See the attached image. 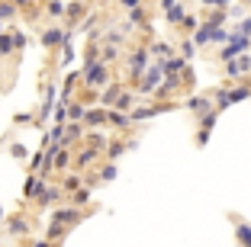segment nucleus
Wrapping results in <instances>:
<instances>
[{"label":"nucleus","mask_w":251,"mask_h":247,"mask_svg":"<svg viewBox=\"0 0 251 247\" xmlns=\"http://www.w3.org/2000/svg\"><path fill=\"white\" fill-rule=\"evenodd\" d=\"M13 13H16V7H13V3H0V20H10Z\"/></svg>","instance_id":"14"},{"label":"nucleus","mask_w":251,"mask_h":247,"mask_svg":"<svg viewBox=\"0 0 251 247\" xmlns=\"http://www.w3.org/2000/svg\"><path fill=\"white\" fill-rule=\"evenodd\" d=\"M84 84L87 87H103L106 80H110V65L106 61H90V65H84Z\"/></svg>","instance_id":"1"},{"label":"nucleus","mask_w":251,"mask_h":247,"mask_svg":"<svg viewBox=\"0 0 251 247\" xmlns=\"http://www.w3.org/2000/svg\"><path fill=\"white\" fill-rule=\"evenodd\" d=\"M84 116H87V109H84L81 103H71V106H68V119H74V122H84Z\"/></svg>","instance_id":"7"},{"label":"nucleus","mask_w":251,"mask_h":247,"mask_svg":"<svg viewBox=\"0 0 251 247\" xmlns=\"http://www.w3.org/2000/svg\"><path fill=\"white\" fill-rule=\"evenodd\" d=\"M42 193H45L42 180H39V177H29V180H26V193H23V196H26V199H39Z\"/></svg>","instance_id":"2"},{"label":"nucleus","mask_w":251,"mask_h":247,"mask_svg":"<svg viewBox=\"0 0 251 247\" xmlns=\"http://www.w3.org/2000/svg\"><path fill=\"white\" fill-rule=\"evenodd\" d=\"M7 228H10V234H26V231H29V222H26L23 215H13Z\"/></svg>","instance_id":"4"},{"label":"nucleus","mask_w":251,"mask_h":247,"mask_svg":"<svg viewBox=\"0 0 251 247\" xmlns=\"http://www.w3.org/2000/svg\"><path fill=\"white\" fill-rule=\"evenodd\" d=\"M87 199H90V189H77V196L71 199V205H84Z\"/></svg>","instance_id":"13"},{"label":"nucleus","mask_w":251,"mask_h":247,"mask_svg":"<svg viewBox=\"0 0 251 247\" xmlns=\"http://www.w3.org/2000/svg\"><path fill=\"white\" fill-rule=\"evenodd\" d=\"M77 138H81V125L74 122V125H68V145H74Z\"/></svg>","instance_id":"11"},{"label":"nucleus","mask_w":251,"mask_h":247,"mask_svg":"<svg viewBox=\"0 0 251 247\" xmlns=\"http://www.w3.org/2000/svg\"><path fill=\"white\" fill-rule=\"evenodd\" d=\"M103 122H110V112L106 109H90L87 116H84V125H103Z\"/></svg>","instance_id":"3"},{"label":"nucleus","mask_w":251,"mask_h":247,"mask_svg":"<svg viewBox=\"0 0 251 247\" xmlns=\"http://www.w3.org/2000/svg\"><path fill=\"white\" fill-rule=\"evenodd\" d=\"M42 42L49 45V48H55V45H65V32H61V29H49Z\"/></svg>","instance_id":"5"},{"label":"nucleus","mask_w":251,"mask_h":247,"mask_svg":"<svg viewBox=\"0 0 251 247\" xmlns=\"http://www.w3.org/2000/svg\"><path fill=\"white\" fill-rule=\"evenodd\" d=\"M39 202H61V186H45V193L39 196Z\"/></svg>","instance_id":"6"},{"label":"nucleus","mask_w":251,"mask_h":247,"mask_svg":"<svg viewBox=\"0 0 251 247\" xmlns=\"http://www.w3.org/2000/svg\"><path fill=\"white\" fill-rule=\"evenodd\" d=\"M100 177H103V180H113V177H116V167H103V174H100Z\"/></svg>","instance_id":"16"},{"label":"nucleus","mask_w":251,"mask_h":247,"mask_svg":"<svg viewBox=\"0 0 251 247\" xmlns=\"http://www.w3.org/2000/svg\"><path fill=\"white\" fill-rule=\"evenodd\" d=\"M81 186V180H77V177H68L65 183H61V189H77Z\"/></svg>","instance_id":"15"},{"label":"nucleus","mask_w":251,"mask_h":247,"mask_svg":"<svg viewBox=\"0 0 251 247\" xmlns=\"http://www.w3.org/2000/svg\"><path fill=\"white\" fill-rule=\"evenodd\" d=\"M238 238H242V247H251V228L248 225H238Z\"/></svg>","instance_id":"10"},{"label":"nucleus","mask_w":251,"mask_h":247,"mask_svg":"<svg viewBox=\"0 0 251 247\" xmlns=\"http://www.w3.org/2000/svg\"><path fill=\"white\" fill-rule=\"evenodd\" d=\"M16 48V39L13 36H0V55H10Z\"/></svg>","instance_id":"9"},{"label":"nucleus","mask_w":251,"mask_h":247,"mask_svg":"<svg viewBox=\"0 0 251 247\" xmlns=\"http://www.w3.org/2000/svg\"><path fill=\"white\" fill-rule=\"evenodd\" d=\"M97 154H100L97 148H87V151H81V154H77V167H84V164H94Z\"/></svg>","instance_id":"8"},{"label":"nucleus","mask_w":251,"mask_h":247,"mask_svg":"<svg viewBox=\"0 0 251 247\" xmlns=\"http://www.w3.org/2000/svg\"><path fill=\"white\" fill-rule=\"evenodd\" d=\"M20 3H23V0H20Z\"/></svg>","instance_id":"17"},{"label":"nucleus","mask_w":251,"mask_h":247,"mask_svg":"<svg viewBox=\"0 0 251 247\" xmlns=\"http://www.w3.org/2000/svg\"><path fill=\"white\" fill-rule=\"evenodd\" d=\"M49 16H65V3L52 0V3H49Z\"/></svg>","instance_id":"12"}]
</instances>
